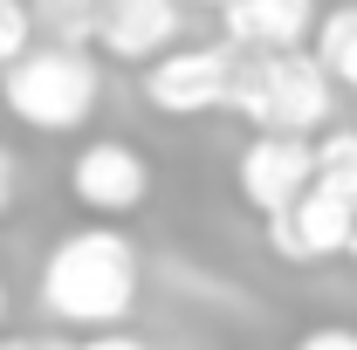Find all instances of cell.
Listing matches in <instances>:
<instances>
[{
    "label": "cell",
    "instance_id": "obj_15",
    "mask_svg": "<svg viewBox=\"0 0 357 350\" xmlns=\"http://www.w3.org/2000/svg\"><path fill=\"white\" fill-rule=\"evenodd\" d=\"M14 185H21V165H14V151L0 144V220H7V206H14Z\"/></svg>",
    "mask_w": 357,
    "mask_h": 350
},
{
    "label": "cell",
    "instance_id": "obj_13",
    "mask_svg": "<svg viewBox=\"0 0 357 350\" xmlns=\"http://www.w3.org/2000/svg\"><path fill=\"white\" fill-rule=\"evenodd\" d=\"M28 48H35V14H28V0H0V76H7Z\"/></svg>",
    "mask_w": 357,
    "mask_h": 350
},
{
    "label": "cell",
    "instance_id": "obj_6",
    "mask_svg": "<svg viewBox=\"0 0 357 350\" xmlns=\"http://www.w3.org/2000/svg\"><path fill=\"white\" fill-rule=\"evenodd\" d=\"M268 227V248L282 254V261L310 268V261H330V254H344L357 234V199H344V192H330V185H310L289 213L261 220Z\"/></svg>",
    "mask_w": 357,
    "mask_h": 350
},
{
    "label": "cell",
    "instance_id": "obj_21",
    "mask_svg": "<svg viewBox=\"0 0 357 350\" xmlns=\"http://www.w3.org/2000/svg\"><path fill=\"white\" fill-rule=\"evenodd\" d=\"M351 7H357V0H351Z\"/></svg>",
    "mask_w": 357,
    "mask_h": 350
},
{
    "label": "cell",
    "instance_id": "obj_9",
    "mask_svg": "<svg viewBox=\"0 0 357 350\" xmlns=\"http://www.w3.org/2000/svg\"><path fill=\"white\" fill-rule=\"evenodd\" d=\"M316 21H323L316 0H227L220 7L234 55H289L316 35Z\"/></svg>",
    "mask_w": 357,
    "mask_h": 350
},
{
    "label": "cell",
    "instance_id": "obj_11",
    "mask_svg": "<svg viewBox=\"0 0 357 350\" xmlns=\"http://www.w3.org/2000/svg\"><path fill=\"white\" fill-rule=\"evenodd\" d=\"M316 62L330 69V83L357 89V7H330L323 21H316Z\"/></svg>",
    "mask_w": 357,
    "mask_h": 350
},
{
    "label": "cell",
    "instance_id": "obj_17",
    "mask_svg": "<svg viewBox=\"0 0 357 350\" xmlns=\"http://www.w3.org/2000/svg\"><path fill=\"white\" fill-rule=\"evenodd\" d=\"M0 350H55V344H35V337H7Z\"/></svg>",
    "mask_w": 357,
    "mask_h": 350
},
{
    "label": "cell",
    "instance_id": "obj_4",
    "mask_svg": "<svg viewBox=\"0 0 357 350\" xmlns=\"http://www.w3.org/2000/svg\"><path fill=\"white\" fill-rule=\"evenodd\" d=\"M234 185H241V199L261 220L289 213L316 185V144L310 137H282V131H255L248 151H241V165H234Z\"/></svg>",
    "mask_w": 357,
    "mask_h": 350
},
{
    "label": "cell",
    "instance_id": "obj_3",
    "mask_svg": "<svg viewBox=\"0 0 357 350\" xmlns=\"http://www.w3.org/2000/svg\"><path fill=\"white\" fill-rule=\"evenodd\" d=\"M0 103H7V117L28 124V131H48V137L83 131L89 117H96V103H103V69H96L89 48L35 42L0 76Z\"/></svg>",
    "mask_w": 357,
    "mask_h": 350
},
{
    "label": "cell",
    "instance_id": "obj_7",
    "mask_svg": "<svg viewBox=\"0 0 357 350\" xmlns=\"http://www.w3.org/2000/svg\"><path fill=\"white\" fill-rule=\"evenodd\" d=\"M69 192H76V206H89L96 220H124V213L144 206L151 165L137 158L124 137H96V144H83V151L69 158Z\"/></svg>",
    "mask_w": 357,
    "mask_h": 350
},
{
    "label": "cell",
    "instance_id": "obj_12",
    "mask_svg": "<svg viewBox=\"0 0 357 350\" xmlns=\"http://www.w3.org/2000/svg\"><path fill=\"white\" fill-rule=\"evenodd\" d=\"M316 185L357 199V131H323L316 137Z\"/></svg>",
    "mask_w": 357,
    "mask_h": 350
},
{
    "label": "cell",
    "instance_id": "obj_14",
    "mask_svg": "<svg viewBox=\"0 0 357 350\" xmlns=\"http://www.w3.org/2000/svg\"><path fill=\"white\" fill-rule=\"evenodd\" d=\"M296 350H357V330L323 323V330H310V337H296Z\"/></svg>",
    "mask_w": 357,
    "mask_h": 350
},
{
    "label": "cell",
    "instance_id": "obj_20",
    "mask_svg": "<svg viewBox=\"0 0 357 350\" xmlns=\"http://www.w3.org/2000/svg\"><path fill=\"white\" fill-rule=\"evenodd\" d=\"M344 254H351V261H357V234H351V248H344Z\"/></svg>",
    "mask_w": 357,
    "mask_h": 350
},
{
    "label": "cell",
    "instance_id": "obj_2",
    "mask_svg": "<svg viewBox=\"0 0 357 350\" xmlns=\"http://www.w3.org/2000/svg\"><path fill=\"white\" fill-rule=\"evenodd\" d=\"M330 69L310 48L289 55H234V83H227V110L255 131H282V137H310L330 124Z\"/></svg>",
    "mask_w": 357,
    "mask_h": 350
},
{
    "label": "cell",
    "instance_id": "obj_5",
    "mask_svg": "<svg viewBox=\"0 0 357 350\" xmlns=\"http://www.w3.org/2000/svg\"><path fill=\"white\" fill-rule=\"evenodd\" d=\"M227 83H234V48H172L144 69V103L158 117H206L227 110Z\"/></svg>",
    "mask_w": 357,
    "mask_h": 350
},
{
    "label": "cell",
    "instance_id": "obj_18",
    "mask_svg": "<svg viewBox=\"0 0 357 350\" xmlns=\"http://www.w3.org/2000/svg\"><path fill=\"white\" fill-rule=\"evenodd\" d=\"M0 323H7V282H0Z\"/></svg>",
    "mask_w": 357,
    "mask_h": 350
},
{
    "label": "cell",
    "instance_id": "obj_16",
    "mask_svg": "<svg viewBox=\"0 0 357 350\" xmlns=\"http://www.w3.org/2000/svg\"><path fill=\"white\" fill-rule=\"evenodd\" d=\"M76 350H144L137 337H124V330H96L89 344H76Z\"/></svg>",
    "mask_w": 357,
    "mask_h": 350
},
{
    "label": "cell",
    "instance_id": "obj_1",
    "mask_svg": "<svg viewBox=\"0 0 357 350\" xmlns=\"http://www.w3.org/2000/svg\"><path fill=\"white\" fill-rule=\"evenodd\" d=\"M35 303L62 330H89V337L117 330L137 303V248L117 227H76L69 241H55V254L42 261Z\"/></svg>",
    "mask_w": 357,
    "mask_h": 350
},
{
    "label": "cell",
    "instance_id": "obj_10",
    "mask_svg": "<svg viewBox=\"0 0 357 350\" xmlns=\"http://www.w3.org/2000/svg\"><path fill=\"white\" fill-rule=\"evenodd\" d=\"M35 14V35L62 48H89L96 42V21H103V0H28Z\"/></svg>",
    "mask_w": 357,
    "mask_h": 350
},
{
    "label": "cell",
    "instance_id": "obj_8",
    "mask_svg": "<svg viewBox=\"0 0 357 350\" xmlns=\"http://www.w3.org/2000/svg\"><path fill=\"white\" fill-rule=\"evenodd\" d=\"M185 28V0H103V21H96V42L117 62H158L178 48Z\"/></svg>",
    "mask_w": 357,
    "mask_h": 350
},
{
    "label": "cell",
    "instance_id": "obj_19",
    "mask_svg": "<svg viewBox=\"0 0 357 350\" xmlns=\"http://www.w3.org/2000/svg\"><path fill=\"white\" fill-rule=\"evenodd\" d=\"M185 7H227V0H185Z\"/></svg>",
    "mask_w": 357,
    "mask_h": 350
}]
</instances>
